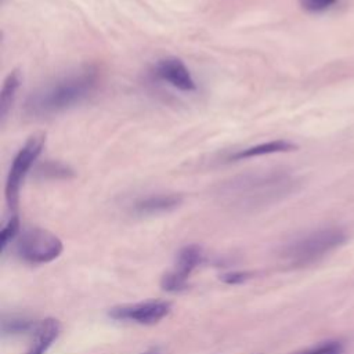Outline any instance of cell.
<instances>
[{"instance_id":"d6986e66","label":"cell","mask_w":354,"mask_h":354,"mask_svg":"<svg viewBox=\"0 0 354 354\" xmlns=\"http://www.w3.org/2000/svg\"><path fill=\"white\" fill-rule=\"evenodd\" d=\"M141 354H162V351H160L159 347H151V348H148L147 351H144Z\"/></svg>"},{"instance_id":"5bb4252c","label":"cell","mask_w":354,"mask_h":354,"mask_svg":"<svg viewBox=\"0 0 354 354\" xmlns=\"http://www.w3.org/2000/svg\"><path fill=\"white\" fill-rule=\"evenodd\" d=\"M36 322H32L26 318H21V317H10V318H4L1 322V329L4 333L8 335H19V333H26V332H32L35 329Z\"/></svg>"},{"instance_id":"2e32d148","label":"cell","mask_w":354,"mask_h":354,"mask_svg":"<svg viewBox=\"0 0 354 354\" xmlns=\"http://www.w3.org/2000/svg\"><path fill=\"white\" fill-rule=\"evenodd\" d=\"M343 353V344L337 340H329L322 342L319 344H315L313 347H308L306 350H301L295 354H342Z\"/></svg>"},{"instance_id":"9a60e30c","label":"cell","mask_w":354,"mask_h":354,"mask_svg":"<svg viewBox=\"0 0 354 354\" xmlns=\"http://www.w3.org/2000/svg\"><path fill=\"white\" fill-rule=\"evenodd\" d=\"M19 234V218L17 214H11L10 218L4 223L0 231V248L1 252L6 250L7 245L14 241Z\"/></svg>"},{"instance_id":"7a4b0ae2","label":"cell","mask_w":354,"mask_h":354,"mask_svg":"<svg viewBox=\"0 0 354 354\" xmlns=\"http://www.w3.org/2000/svg\"><path fill=\"white\" fill-rule=\"evenodd\" d=\"M98 82L95 66H80L33 90L25 100L24 111L30 118L62 113L86 101L97 90Z\"/></svg>"},{"instance_id":"e0dca14e","label":"cell","mask_w":354,"mask_h":354,"mask_svg":"<svg viewBox=\"0 0 354 354\" xmlns=\"http://www.w3.org/2000/svg\"><path fill=\"white\" fill-rule=\"evenodd\" d=\"M299 3L310 14H322L335 8L340 0H299Z\"/></svg>"},{"instance_id":"8fae6325","label":"cell","mask_w":354,"mask_h":354,"mask_svg":"<svg viewBox=\"0 0 354 354\" xmlns=\"http://www.w3.org/2000/svg\"><path fill=\"white\" fill-rule=\"evenodd\" d=\"M295 149H296V145L290 141L272 140V141H267V142H261L257 145L238 149L236 152H234L228 156V160H243V159L257 158V156H263V155L289 152V151H295Z\"/></svg>"},{"instance_id":"6da1fadb","label":"cell","mask_w":354,"mask_h":354,"mask_svg":"<svg viewBox=\"0 0 354 354\" xmlns=\"http://www.w3.org/2000/svg\"><path fill=\"white\" fill-rule=\"evenodd\" d=\"M299 185L297 177L289 170H256L223 181L217 189V196L232 209L252 212L290 196L297 191Z\"/></svg>"},{"instance_id":"8992f818","label":"cell","mask_w":354,"mask_h":354,"mask_svg":"<svg viewBox=\"0 0 354 354\" xmlns=\"http://www.w3.org/2000/svg\"><path fill=\"white\" fill-rule=\"evenodd\" d=\"M171 310V303L166 300H145L133 304L112 307L108 315L116 321L134 322L140 325H153L163 319Z\"/></svg>"},{"instance_id":"30bf717a","label":"cell","mask_w":354,"mask_h":354,"mask_svg":"<svg viewBox=\"0 0 354 354\" xmlns=\"http://www.w3.org/2000/svg\"><path fill=\"white\" fill-rule=\"evenodd\" d=\"M61 332V325L54 318H46L36 322L33 333V343L25 354H44L53 342L58 337Z\"/></svg>"},{"instance_id":"ac0fdd59","label":"cell","mask_w":354,"mask_h":354,"mask_svg":"<svg viewBox=\"0 0 354 354\" xmlns=\"http://www.w3.org/2000/svg\"><path fill=\"white\" fill-rule=\"evenodd\" d=\"M252 277V272L248 271H231L227 274H223L220 277V279L228 285H238L245 282L246 279H249Z\"/></svg>"},{"instance_id":"7c38bea8","label":"cell","mask_w":354,"mask_h":354,"mask_svg":"<svg viewBox=\"0 0 354 354\" xmlns=\"http://www.w3.org/2000/svg\"><path fill=\"white\" fill-rule=\"evenodd\" d=\"M21 72L19 71H12L7 75V77L3 82L1 86V91H0V118L1 120H4L8 115V112L11 111L15 98H17V93L21 87Z\"/></svg>"},{"instance_id":"4fadbf2b","label":"cell","mask_w":354,"mask_h":354,"mask_svg":"<svg viewBox=\"0 0 354 354\" xmlns=\"http://www.w3.org/2000/svg\"><path fill=\"white\" fill-rule=\"evenodd\" d=\"M36 171L41 178H51V180L66 178L68 180L73 177V170L68 165L57 160H47L41 163Z\"/></svg>"},{"instance_id":"3957f363","label":"cell","mask_w":354,"mask_h":354,"mask_svg":"<svg viewBox=\"0 0 354 354\" xmlns=\"http://www.w3.org/2000/svg\"><path fill=\"white\" fill-rule=\"evenodd\" d=\"M346 238V232L336 225L315 228L285 243L281 249V257L288 266L306 267L343 245Z\"/></svg>"},{"instance_id":"9c48e42d","label":"cell","mask_w":354,"mask_h":354,"mask_svg":"<svg viewBox=\"0 0 354 354\" xmlns=\"http://www.w3.org/2000/svg\"><path fill=\"white\" fill-rule=\"evenodd\" d=\"M183 202L181 195L174 192H158L137 198L133 205V213L138 216H156L177 209Z\"/></svg>"},{"instance_id":"277c9868","label":"cell","mask_w":354,"mask_h":354,"mask_svg":"<svg viewBox=\"0 0 354 354\" xmlns=\"http://www.w3.org/2000/svg\"><path fill=\"white\" fill-rule=\"evenodd\" d=\"M62 241L55 234L39 227L24 230L15 239V253L29 264L50 263L62 253Z\"/></svg>"},{"instance_id":"ffe728a7","label":"cell","mask_w":354,"mask_h":354,"mask_svg":"<svg viewBox=\"0 0 354 354\" xmlns=\"http://www.w3.org/2000/svg\"><path fill=\"white\" fill-rule=\"evenodd\" d=\"M4 1H6V0H1V3H4Z\"/></svg>"},{"instance_id":"52a82bcc","label":"cell","mask_w":354,"mask_h":354,"mask_svg":"<svg viewBox=\"0 0 354 354\" xmlns=\"http://www.w3.org/2000/svg\"><path fill=\"white\" fill-rule=\"evenodd\" d=\"M203 259V252L198 245H187L180 249L174 268L162 277L160 285L167 292H180L187 288L189 274Z\"/></svg>"},{"instance_id":"5b68a950","label":"cell","mask_w":354,"mask_h":354,"mask_svg":"<svg viewBox=\"0 0 354 354\" xmlns=\"http://www.w3.org/2000/svg\"><path fill=\"white\" fill-rule=\"evenodd\" d=\"M46 142V134L44 133H36L30 136L25 144L18 149L15 153L6 180V199L10 206V209H15L19 201V192L22 188V184L32 169L33 163L39 158V155L43 151Z\"/></svg>"},{"instance_id":"ba28073f","label":"cell","mask_w":354,"mask_h":354,"mask_svg":"<svg viewBox=\"0 0 354 354\" xmlns=\"http://www.w3.org/2000/svg\"><path fill=\"white\" fill-rule=\"evenodd\" d=\"M152 75L178 91L192 93L196 90V82L192 77L191 71L184 61L177 57L158 59L152 68Z\"/></svg>"}]
</instances>
